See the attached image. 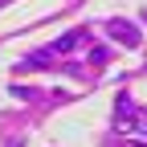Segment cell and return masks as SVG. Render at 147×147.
I'll return each mask as SVG.
<instances>
[{
    "label": "cell",
    "instance_id": "6da1fadb",
    "mask_svg": "<svg viewBox=\"0 0 147 147\" xmlns=\"http://www.w3.org/2000/svg\"><path fill=\"white\" fill-rule=\"evenodd\" d=\"M106 33L115 37V41H123V45H135V41H139V29H131L127 21H110V25H106Z\"/></svg>",
    "mask_w": 147,
    "mask_h": 147
}]
</instances>
